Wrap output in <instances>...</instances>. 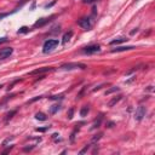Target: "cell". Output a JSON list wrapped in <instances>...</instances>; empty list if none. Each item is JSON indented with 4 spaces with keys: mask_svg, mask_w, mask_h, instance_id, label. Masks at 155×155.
Here are the masks:
<instances>
[{
    "mask_svg": "<svg viewBox=\"0 0 155 155\" xmlns=\"http://www.w3.org/2000/svg\"><path fill=\"white\" fill-rule=\"evenodd\" d=\"M58 40L57 39H48L45 44H44V47H42V51L45 52V53H47V52H50V51H52V50H54L57 46H58Z\"/></svg>",
    "mask_w": 155,
    "mask_h": 155,
    "instance_id": "1",
    "label": "cell"
},
{
    "mask_svg": "<svg viewBox=\"0 0 155 155\" xmlns=\"http://www.w3.org/2000/svg\"><path fill=\"white\" fill-rule=\"evenodd\" d=\"M61 68L65 70H71V69H86L87 67L82 63H64L61 65Z\"/></svg>",
    "mask_w": 155,
    "mask_h": 155,
    "instance_id": "2",
    "label": "cell"
},
{
    "mask_svg": "<svg viewBox=\"0 0 155 155\" xmlns=\"http://www.w3.org/2000/svg\"><path fill=\"white\" fill-rule=\"evenodd\" d=\"M78 24L82 28V29H86V30H90L91 27H92V21L88 18V17H82L78 21Z\"/></svg>",
    "mask_w": 155,
    "mask_h": 155,
    "instance_id": "3",
    "label": "cell"
},
{
    "mask_svg": "<svg viewBox=\"0 0 155 155\" xmlns=\"http://www.w3.org/2000/svg\"><path fill=\"white\" fill-rule=\"evenodd\" d=\"M99 51H101L99 45H88V46L82 48V53H85V54H93V53H97Z\"/></svg>",
    "mask_w": 155,
    "mask_h": 155,
    "instance_id": "4",
    "label": "cell"
},
{
    "mask_svg": "<svg viewBox=\"0 0 155 155\" xmlns=\"http://www.w3.org/2000/svg\"><path fill=\"white\" fill-rule=\"evenodd\" d=\"M145 113H147L145 107H143V105L138 107V108L136 109V113H134V119H136L137 121H140V120L145 116Z\"/></svg>",
    "mask_w": 155,
    "mask_h": 155,
    "instance_id": "5",
    "label": "cell"
},
{
    "mask_svg": "<svg viewBox=\"0 0 155 155\" xmlns=\"http://www.w3.org/2000/svg\"><path fill=\"white\" fill-rule=\"evenodd\" d=\"M13 52V48L12 47H5L0 51V59H5V58H8Z\"/></svg>",
    "mask_w": 155,
    "mask_h": 155,
    "instance_id": "6",
    "label": "cell"
},
{
    "mask_svg": "<svg viewBox=\"0 0 155 155\" xmlns=\"http://www.w3.org/2000/svg\"><path fill=\"white\" fill-rule=\"evenodd\" d=\"M53 70V68L51 67H44V68H39V69H35L30 73V75H36V74H42V73H47V71H51Z\"/></svg>",
    "mask_w": 155,
    "mask_h": 155,
    "instance_id": "7",
    "label": "cell"
},
{
    "mask_svg": "<svg viewBox=\"0 0 155 155\" xmlns=\"http://www.w3.org/2000/svg\"><path fill=\"white\" fill-rule=\"evenodd\" d=\"M51 19L50 18H40L39 21H36L35 23H34V27L35 28H38V27H42V25H45L46 23H48Z\"/></svg>",
    "mask_w": 155,
    "mask_h": 155,
    "instance_id": "8",
    "label": "cell"
},
{
    "mask_svg": "<svg viewBox=\"0 0 155 155\" xmlns=\"http://www.w3.org/2000/svg\"><path fill=\"white\" fill-rule=\"evenodd\" d=\"M133 46H120L116 48H113L111 52H122V51H128V50H133Z\"/></svg>",
    "mask_w": 155,
    "mask_h": 155,
    "instance_id": "9",
    "label": "cell"
},
{
    "mask_svg": "<svg viewBox=\"0 0 155 155\" xmlns=\"http://www.w3.org/2000/svg\"><path fill=\"white\" fill-rule=\"evenodd\" d=\"M71 36H73V31H71V30H69L68 33H65V34L63 35V40H62V42H63V44H67V42L71 39Z\"/></svg>",
    "mask_w": 155,
    "mask_h": 155,
    "instance_id": "10",
    "label": "cell"
},
{
    "mask_svg": "<svg viewBox=\"0 0 155 155\" xmlns=\"http://www.w3.org/2000/svg\"><path fill=\"white\" fill-rule=\"evenodd\" d=\"M128 39L127 38H125V36H122V38H117V39H115V40H111L110 41V45H117V44H121V42H125V41H127Z\"/></svg>",
    "mask_w": 155,
    "mask_h": 155,
    "instance_id": "11",
    "label": "cell"
},
{
    "mask_svg": "<svg viewBox=\"0 0 155 155\" xmlns=\"http://www.w3.org/2000/svg\"><path fill=\"white\" fill-rule=\"evenodd\" d=\"M35 119L36 120H40V121H45L46 120V115L44 113H36L35 114Z\"/></svg>",
    "mask_w": 155,
    "mask_h": 155,
    "instance_id": "12",
    "label": "cell"
},
{
    "mask_svg": "<svg viewBox=\"0 0 155 155\" xmlns=\"http://www.w3.org/2000/svg\"><path fill=\"white\" fill-rule=\"evenodd\" d=\"M120 99H121V96H117V97L113 98V99H111V101L108 103V105H109V107H113V105H114V104H116V103H117Z\"/></svg>",
    "mask_w": 155,
    "mask_h": 155,
    "instance_id": "13",
    "label": "cell"
},
{
    "mask_svg": "<svg viewBox=\"0 0 155 155\" xmlns=\"http://www.w3.org/2000/svg\"><path fill=\"white\" fill-rule=\"evenodd\" d=\"M58 109H59V105H58V104L52 105V107H51V109H50V114H54V113H56Z\"/></svg>",
    "mask_w": 155,
    "mask_h": 155,
    "instance_id": "14",
    "label": "cell"
},
{
    "mask_svg": "<svg viewBox=\"0 0 155 155\" xmlns=\"http://www.w3.org/2000/svg\"><path fill=\"white\" fill-rule=\"evenodd\" d=\"M87 113H88V108H87V107H84V108L81 109V111H80V115H81V116H85Z\"/></svg>",
    "mask_w": 155,
    "mask_h": 155,
    "instance_id": "15",
    "label": "cell"
},
{
    "mask_svg": "<svg viewBox=\"0 0 155 155\" xmlns=\"http://www.w3.org/2000/svg\"><path fill=\"white\" fill-rule=\"evenodd\" d=\"M115 91H119V87H113V88L108 90V91L105 92V94H109V93H111V92H115Z\"/></svg>",
    "mask_w": 155,
    "mask_h": 155,
    "instance_id": "16",
    "label": "cell"
},
{
    "mask_svg": "<svg viewBox=\"0 0 155 155\" xmlns=\"http://www.w3.org/2000/svg\"><path fill=\"white\" fill-rule=\"evenodd\" d=\"M101 137H102V133H99V134H97V137H93V138H92V143H94V142H97V140H99V139H101Z\"/></svg>",
    "mask_w": 155,
    "mask_h": 155,
    "instance_id": "17",
    "label": "cell"
},
{
    "mask_svg": "<svg viewBox=\"0 0 155 155\" xmlns=\"http://www.w3.org/2000/svg\"><path fill=\"white\" fill-rule=\"evenodd\" d=\"M27 31H29V29H28L27 27H22V28L18 30V33H27Z\"/></svg>",
    "mask_w": 155,
    "mask_h": 155,
    "instance_id": "18",
    "label": "cell"
},
{
    "mask_svg": "<svg viewBox=\"0 0 155 155\" xmlns=\"http://www.w3.org/2000/svg\"><path fill=\"white\" fill-rule=\"evenodd\" d=\"M15 114H16V110H12L11 113H8V114H7V117H6V119H7V120H10V119L12 117V115H15Z\"/></svg>",
    "mask_w": 155,
    "mask_h": 155,
    "instance_id": "19",
    "label": "cell"
},
{
    "mask_svg": "<svg viewBox=\"0 0 155 155\" xmlns=\"http://www.w3.org/2000/svg\"><path fill=\"white\" fill-rule=\"evenodd\" d=\"M46 130H48V127H42V128H36L38 132H45Z\"/></svg>",
    "mask_w": 155,
    "mask_h": 155,
    "instance_id": "20",
    "label": "cell"
},
{
    "mask_svg": "<svg viewBox=\"0 0 155 155\" xmlns=\"http://www.w3.org/2000/svg\"><path fill=\"white\" fill-rule=\"evenodd\" d=\"M88 148H90V145H86V147H85V148H84V149L80 151V154H84L85 151H87V150H88Z\"/></svg>",
    "mask_w": 155,
    "mask_h": 155,
    "instance_id": "21",
    "label": "cell"
},
{
    "mask_svg": "<svg viewBox=\"0 0 155 155\" xmlns=\"http://www.w3.org/2000/svg\"><path fill=\"white\" fill-rule=\"evenodd\" d=\"M7 41V38H0V44H4Z\"/></svg>",
    "mask_w": 155,
    "mask_h": 155,
    "instance_id": "22",
    "label": "cell"
},
{
    "mask_svg": "<svg viewBox=\"0 0 155 155\" xmlns=\"http://www.w3.org/2000/svg\"><path fill=\"white\" fill-rule=\"evenodd\" d=\"M85 2H87V4H91V2H96L97 0H84Z\"/></svg>",
    "mask_w": 155,
    "mask_h": 155,
    "instance_id": "23",
    "label": "cell"
},
{
    "mask_svg": "<svg viewBox=\"0 0 155 155\" xmlns=\"http://www.w3.org/2000/svg\"><path fill=\"white\" fill-rule=\"evenodd\" d=\"M71 117H73V109L69 110V119H71Z\"/></svg>",
    "mask_w": 155,
    "mask_h": 155,
    "instance_id": "24",
    "label": "cell"
},
{
    "mask_svg": "<svg viewBox=\"0 0 155 155\" xmlns=\"http://www.w3.org/2000/svg\"><path fill=\"white\" fill-rule=\"evenodd\" d=\"M1 87H2V85H0V88H1Z\"/></svg>",
    "mask_w": 155,
    "mask_h": 155,
    "instance_id": "25",
    "label": "cell"
}]
</instances>
